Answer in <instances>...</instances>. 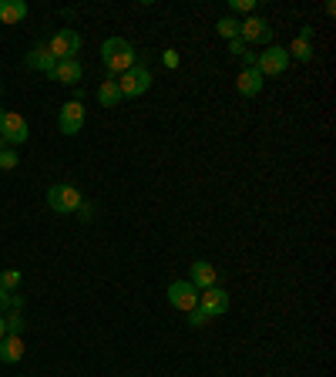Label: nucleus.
Here are the masks:
<instances>
[{
    "label": "nucleus",
    "instance_id": "obj_32",
    "mask_svg": "<svg viewBox=\"0 0 336 377\" xmlns=\"http://www.w3.org/2000/svg\"><path fill=\"white\" fill-rule=\"evenodd\" d=\"M0 118H4V108H0Z\"/></svg>",
    "mask_w": 336,
    "mask_h": 377
},
{
    "label": "nucleus",
    "instance_id": "obj_8",
    "mask_svg": "<svg viewBox=\"0 0 336 377\" xmlns=\"http://www.w3.org/2000/svg\"><path fill=\"white\" fill-rule=\"evenodd\" d=\"M57 129H61V135H78L84 129V104L67 102L61 108V115H57Z\"/></svg>",
    "mask_w": 336,
    "mask_h": 377
},
{
    "label": "nucleus",
    "instance_id": "obj_13",
    "mask_svg": "<svg viewBox=\"0 0 336 377\" xmlns=\"http://www.w3.org/2000/svg\"><path fill=\"white\" fill-rule=\"evenodd\" d=\"M81 75H84V67H81V65H78V58H74V61H57V65H54V71L47 75V78H54L57 84H78Z\"/></svg>",
    "mask_w": 336,
    "mask_h": 377
},
{
    "label": "nucleus",
    "instance_id": "obj_15",
    "mask_svg": "<svg viewBox=\"0 0 336 377\" xmlns=\"http://www.w3.org/2000/svg\"><path fill=\"white\" fill-rule=\"evenodd\" d=\"M27 17L24 0H0V24H21Z\"/></svg>",
    "mask_w": 336,
    "mask_h": 377
},
{
    "label": "nucleus",
    "instance_id": "obj_6",
    "mask_svg": "<svg viewBox=\"0 0 336 377\" xmlns=\"http://www.w3.org/2000/svg\"><path fill=\"white\" fill-rule=\"evenodd\" d=\"M0 138H4V145H24L30 138V129H27V121L17 111H4V118H0Z\"/></svg>",
    "mask_w": 336,
    "mask_h": 377
},
{
    "label": "nucleus",
    "instance_id": "obj_19",
    "mask_svg": "<svg viewBox=\"0 0 336 377\" xmlns=\"http://www.w3.org/2000/svg\"><path fill=\"white\" fill-rule=\"evenodd\" d=\"M215 31H219V38L233 40V38H239V21L235 17H222L219 24H215Z\"/></svg>",
    "mask_w": 336,
    "mask_h": 377
},
{
    "label": "nucleus",
    "instance_id": "obj_11",
    "mask_svg": "<svg viewBox=\"0 0 336 377\" xmlns=\"http://www.w3.org/2000/svg\"><path fill=\"white\" fill-rule=\"evenodd\" d=\"M189 283L202 293V290H208V286H215V266L208 260H195L192 270H189Z\"/></svg>",
    "mask_w": 336,
    "mask_h": 377
},
{
    "label": "nucleus",
    "instance_id": "obj_18",
    "mask_svg": "<svg viewBox=\"0 0 336 377\" xmlns=\"http://www.w3.org/2000/svg\"><path fill=\"white\" fill-rule=\"evenodd\" d=\"M289 54H293V58H296V61H313V54H316V51H313V44H310V40H293V44H289Z\"/></svg>",
    "mask_w": 336,
    "mask_h": 377
},
{
    "label": "nucleus",
    "instance_id": "obj_16",
    "mask_svg": "<svg viewBox=\"0 0 336 377\" xmlns=\"http://www.w3.org/2000/svg\"><path fill=\"white\" fill-rule=\"evenodd\" d=\"M21 357H24V340L7 334V337L0 340V364H17Z\"/></svg>",
    "mask_w": 336,
    "mask_h": 377
},
{
    "label": "nucleus",
    "instance_id": "obj_24",
    "mask_svg": "<svg viewBox=\"0 0 336 377\" xmlns=\"http://www.w3.org/2000/svg\"><path fill=\"white\" fill-rule=\"evenodd\" d=\"M246 51H249V48H246V40H242V38H233V40H229V54H235V58H242Z\"/></svg>",
    "mask_w": 336,
    "mask_h": 377
},
{
    "label": "nucleus",
    "instance_id": "obj_3",
    "mask_svg": "<svg viewBox=\"0 0 336 377\" xmlns=\"http://www.w3.org/2000/svg\"><path fill=\"white\" fill-rule=\"evenodd\" d=\"M118 92H121V98H138V94H145L148 88H152V71L145 65H135L128 67L125 75H118Z\"/></svg>",
    "mask_w": 336,
    "mask_h": 377
},
{
    "label": "nucleus",
    "instance_id": "obj_31",
    "mask_svg": "<svg viewBox=\"0 0 336 377\" xmlns=\"http://www.w3.org/2000/svg\"><path fill=\"white\" fill-rule=\"evenodd\" d=\"M4 148H7V145H4V138H0V152H4Z\"/></svg>",
    "mask_w": 336,
    "mask_h": 377
},
{
    "label": "nucleus",
    "instance_id": "obj_5",
    "mask_svg": "<svg viewBox=\"0 0 336 377\" xmlns=\"http://www.w3.org/2000/svg\"><path fill=\"white\" fill-rule=\"evenodd\" d=\"M286 67H289V51L279 48V44H269V48L256 58V71L262 78H279Z\"/></svg>",
    "mask_w": 336,
    "mask_h": 377
},
{
    "label": "nucleus",
    "instance_id": "obj_21",
    "mask_svg": "<svg viewBox=\"0 0 336 377\" xmlns=\"http://www.w3.org/2000/svg\"><path fill=\"white\" fill-rule=\"evenodd\" d=\"M4 320H7V334H11V337H21V334H24V317H21V310H13L11 317H4Z\"/></svg>",
    "mask_w": 336,
    "mask_h": 377
},
{
    "label": "nucleus",
    "instance_id": "obj_30",
    "mask_svg": "<svg viewBox=\"0 0 336 377\" xmlns=\"http://www.w3.org/2000/svg\"><path fill=\"white\" fill-rule=\"evenodd\" d=\"M7 337V320H4V317H0V340Z\"/></svg>",
    "mask_w": 336,
    "mask_h": 377
},
{
    "label": "nucleus",
    "instance_id": "obj_22",
    "mask_svg": "<svg viewBox=\"0 0 336 377\" xmlns=\"http://www.w3.org/2000/svg\"><path fill=\"white\" fill-rule=\"evenodd\" d=\"M0 169L4 172L17 169V152H13V148H4V152H0Z\"/></svg>",
    "mask_w": 336,
    "mask_h": 377
},
{
    "label": "nucleus",
    "instance_id": "obj_23",
    "mask_svg": "<svg viewBox=\"0 0 336 377\" xmlns=\"http://www.w3.org/2000/svg\"><path fill=\"white\" fill-rule=\"evenodd\" d=\"M189 324H192V327H206L208 324V313L202 310V307H195V310H189Z\"/></svg>",
    "mask_w": 336,
    "mask_h": 377
},
{
    "label": "nucleus",
    "instance_id": "obj_20",
    "mask_svg": "<svg viewBox=\"0 0 336 377\" xmlns=\"http://www.w3.org/2000/svg\"><path fill=\"white\" fill-rule=\"evenodd\" d=\"M17 286H21V270H4V273H0V290L17 293Z\"/></svg>",
    "mask_w": 336,
    "mask_h": 377
},
{
    "label": "nucleus",
    "instance_id": "obj_1",
    "mask_svg": "<svg viewBox=\"0 0 336 377\" xmlns=\"http://www.w3.org/2000/svg\"><path fill=\"white\" fill-rule=\"evenodd\" d=\"M135 48H131L125 38H108L101 44V65L111 71V75H125L128 67H135Z\"/></svg>",
    "mask_w": 336,
    "mask_h": 377
},
{
    "label": "nucleus",
    "instance_id": "obj_27",
    "mask_svg": "<svg viewBox=\"0 0 336 377\" xmlns=\"http://www.w3.org/2000/svg\"><path fill=\"white\" fill-rule=\"evenodd\" d=\"M78 212H81V219L88 222V219H91V202H81V206H78Z\"/></svg>",
    "mask_w": 336,
    "mask_h": 377
},
{
    "label": "nucleus",
    "instance_id": "obj_29",
    "mask_svg": "<svg viewBox=\"0 0 336 377\" xmlns=\"http://www.w3.org/2000/svg\"><path fill=\"white\" fill-rule=\"evenodd\" d=\"M313 34H316L313 27H303V34H299V40H313Z\"/></svg>",
    "mask_w": 336,
    "mask_h": 377
},
{
    "label": "nucleus",
    "instance_id": "obj_14",
    "mask_svg": "<svg viewBox=\"0 0 336 377\" xmlns=\"http://www.w3.org/2000/svg\"><path fill=\"white\" fill-rule=\"evenodd\" d=\"M24 65L30 67V71H40V75H51L57 61H54V58H51V51H47L44 44H40V48H34V51H27V54H24Z\"/></svg>",
    "mask_w": 336,
    "mask_h": 377
},
{
    "label": "nucleus",
    "instance_id": "obj_28",
    "mask_svg": "<svg viewBox=\"0 0 336 377\" xmlns=\"http://www.w3.org/2000/svg\"><path fill=\"white\" fill-rule=\"evenodd\" d=\"M4 307H11V293H7V290H0V310H4Z\"/></svg>",
    "mask_w": 336,
    "mask_h": 377
},
{
    "label": "nucleus",
    "instance_id": "obj_17",
    "mask_svg": "<svg viewBox=\"0 0 336 377\" xmlns=\"http://www.w3.org/2000/svg\"><path fill=\"white\" fill-rule=\"evenodd\" d=\"M98 102H101V108H118V104L125 102V98H121V92H118V81L115 78L101 81V88H98Z\"/></svg>",
    "mask_w": 336,
    "mask_h": 377
},
{
    "label": "nucleus",
    "instance_id": "obj_2",
    "mask_svg": "<svg viewBox=\"0 0 336 377\" xmlns=\"http://www.w3.org/2000/svg\"><path fill=\"white\" fill-rule=\"evenodd\" d=\"M84 202L78 192V185L71 182H57L47 189V206L54 209V212H61V216H71V212H78V206Z\"/></svg>",
    "mask_w": 336,
    "mask_h": 377
},
{
    "label": "nucleus",
    "instance_id": "obj_7",
    "mask_svg": "<svg viewBox=\"0 0 336 377\" xmlns=\"http://www.w3.org/2000/svg\"><path fill=\"white\" fill-rule=\"evenodd\" d=\"M168 303H172L175 310L189 313V310L198 307V290H195L189 280H175V283L168 286Z\"/></svg>",
    "mask_w": 336,
    "mask_h": 377
},
{
    "label": "nucleus",
    "instance_id": "obj_12",
    "mask_svg": "<svg viewBox=\"0 0 336 377\" xmlns=\"http://www.w3.org/2000/svg\"><path fill=\"white\" fill-rule=\"evenodd\" d=\"M235 92L242 94V98H256L262 92V75H259L256 67H242L239 78H235Z\"/></svg>",
    "mask_w": 336,
    "mask_h": 377
},
{
    "label": "nucleus",
    "instance_id": "obj_9",
    "mask_svg": "<svg viewBox=\"0 0 336 377\" xmlns=\"http://www.w3.org/2000/svg\"><path fill=\"white\" fill-rule=\"evenodd\" d=\"M198 307L208 313V317H222V313H229V293L222 290V286H208L198 293Z\"/></svg>",
    "mask_w": 336,
    "mask_h": 377
},
{
    "label": "nucleus",
    "instance_id": "obj_10",
    "mask_svg": "<svg viewBox=\"0 0 336 377\" xmlns=\"http://www.w3.org/2000/svg\"><path fill=\"white\" fill-rule=\"evenodd\" d=\"M239 38L246 40V48L249 44H262V40L272 38V27L266 24L262 17H249L246 24H239Z\"/></svg>",
    "mask_w": 336,
    "mask_h": 377
},
{
    "label": "nucleus",
    "instance_id": "obj_26",
    "mask_svg": "<svg viewBox=\"0 0 336 377\" xmlns=\"http://www.w3.org/2000/svg\"><path fill=\"white\" fill-rule=\"evenodd\" d=\"M233 11L249 13V11H252V0H233Z\"/></svg>",
    "mask_w": 336,
    "mask_h": 377
},
{
    "label": "nucleus",
    "instance_id": "obj_25",
    "mask_svg": "<svg viewBox=\"0 0 336 377\" xmlns=\"http://www.w3.org/2000/svg\"><path fill=\"white\" fill-rule=\"evenodd\" d=\"M162 61H165V67H179V51H165Z\"/></svg>",
    "mask_w": 336,
    "mask_h": 377
},
{
    "label": "nucleus",
    "instance_id": "obj_4",
    "mask_svg": "<svg viewBox=\"0 0 336 377\" xmlns=\"http://www.w3.org/2000/svg\"><path fill=\"white\" fill-rule=\"evenodd\" d=\"M44 48L51 51L54 61H74V54L81 51V34L78 31H71V27H65V31H57Z\"/></svg>",
    "mask_w": 336,
    "mask_h": 377
}]
</instances>
